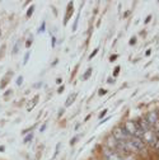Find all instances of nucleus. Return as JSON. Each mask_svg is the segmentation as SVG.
I'll return each mask as SVG.
<instances>
[{
    "label": "nucleus",
    "instance_id": "f257e3e1",
    "mask_svg": "<svg viewBox=\"0 0 159 160\" xmlns=\"http://www.w3.org/2000/svg\"><path fill=\"white\" fill-rule=\"evenodd\" d=\"M125 142L131 151H139V150H143L145 148V141L140 137H131L130 140H127Z\"/></svg>",
    "mask_w": 159,
    "mask_h": 160
},
{
    "label": "nucleus",
    "instance_id": "f03ea898",
    "mask_svg": "<svg viewBox=\"0 0 159 160\" xmlns=\"http://www.w3.org/2000/svg\"><path fill=\"white\" fill-rule=\"evenodd\" d=\"M112 136L117 140V141H127V140L131 138V135L125 130V127H120V126L113 128Z\"/></svg>",
    "mask_w": 159,
    "mask_h": 160
},
{
    "label": "nucleus",
    "instance_id": "7ed1b4c3",
    "mask_svg": "<svg viewBox=\"0 0 159 160\" xmlns=\"http://www.w3.org/2000/svg\"><path fill=\"white\" fill-rule=\"evenodd\" d=\"M145 119H146V122L149 123V126H150V127H153V128H156V127H158L159 118H158V112H156V111L149 112Z\"/></svg>",
    "mask_w": 159,
    "mask_h": 160
},
{
    "label": "nucleus",
    "instance_id": "20e7f679",
    "mask_svg": "<svg viewBox=\"0 0 159 160\" xmlns=\"http://www.w3.org/2000/svg\"><path fill=\"white\" fill-rule=\"evenodd\" d=\"M116 150H117L116 152H117L118 155L121 154V155H124V156H129V155L132 152V151L127 148V145H126L125 141H118L117 145H116Z\"/></svg>",
    "mask_w": 159,
    "mask_h": 160
},
{
    "label": "nucleus",
    "instance_id": "39448f33",
    "mask_svg": "<svg viewBox=\"0 0 159 160\" xmlns=\"http://www.w3.org/2000/svg\"><path fill=\"white\" fill-rule=\"evenodd\" d=\"M105 155H106V159L107 160H124L121 158V155H118L116 151H113L111 149H106L105 150Z\"/></svg>",
    "mask_w": 159,
    "mask_h": 160
},
{
    "label": "nucleus",
    "instance_id": "423d86ee",
    "mask_svg": "<svg viewBox=\"0 0 159 160\" xmlns=\"http://www.w3.org/2000/svg\"><path fill=\"white\" fill-rule=\"evenodd\" d=\"M117 140L113 137V136H110V137H107V146H108V149H111V150H113V149H116V145H117Z\"/></svg>",
    "mask_w": 159,
    "mask_h": 160
},
{
    "label": "nucleus",
    "instance_id": "0eeeda50",
    "mask_svg": "<svg viewBox=\"0 0 159 160\" xmlns=\"http://www.w3.org/2000/svg\"><path fill=\"white\" fill-rule=\"evenodd\" d=\"M76 93H73V94H70L69 97H68V101L65 102V107H69V106H71L73 104V102L75 101V98H76Z\"/></svg>",
    "mask_w": 159,
    "mask_h": 160
},
{
    "label": "nucleus",
    "instance_id": "6e6552de",
    "mask_svg": "<svg viewBox=\"0 0 159 160\" xmlns=\"http://www.w3.org/2000/svg\"><path fill=\"white\" fill-rule=\"evenodd\" d=\"M70 12L73 13V3H69V5H68V10H66V18H65V24H66V22H68V19H69Z\"/></svg>",
    "mask_w": 159,
    "mask_h": 160
},
{
    "label": "nucleus",
    "instance_id": "1a4fd4ad",
    "mask_svg": "<svg viewBox=\"0 0 159 160\" xmlns=\"http://www.w3.org/2000/svg\"><path fill=\"white\" fill-rule=\"evenodd\" d=\"M92 71H93V69H92V68H89V69H88V70H87V71L83 74V78H82V79H83V80H87V79H88V78L92 75Z\"/></svg>",
    "mask_w": 159,
    "mask_h": 160
},
{
    "label": "nucleus",
    "instance_id": "9d476101",
    "mask_svg": "<svg viewBox=\"0 0 159 160\" xmlns=\"http://www.w3.org/2000/svg\"><path fill=\"white\" fill-rule=\"evenodd\" d=\"M37 101H38V95L33 99V102H32V104H28V107H27V111H32L33 109V107L37 104Z\"/></svg>",
    "mask_w": 159,
    "mask_h": 160
},
{
    "label": "nucleus",
    "instance_id": "9b49d317",
    "mask_svg": "<svg viewBox=\"0 0 159 160\" xmlns=\"http://www.w3.org/2000/svg\"><path fill=\"white\" fill-rule=\"evenodd\" d=\"M32 138H33V133L31 132V133H28L26 137H24V140H23V142L24 144H27V142H29V141H32Z\"/></svg>",
    "mask_w": 159,
    "mask_h": 160
},
{
    "label": "nucleus",
    "instance_id": "f8f14e48",
    "mask_svg": "<svg viewBox=\"0 0 159 160\" xmlns=\"http://www.w3.org/2000/svg\"><path fill=\"white\" fill-rule=\"evenodd\" d=\"M33 12H34V5H31V8L27 10V18H31L32 14H33Z\"/></svg>",
    "mask_w": 159,
    "mask_h": 160
},
{
    "label": "nucleus",
    "instance_id": "ddd939ff",
    "mask_svg": "<svg viewBox=\"0 0 159 160\" xmlns=\"http://www.w3.org/2000/svg\"><path fill=\"white\" fill-rule=\"evenodd\" d=\"M7 84H8V79L4 78V79H3V82L0 83V89H4V88L7 87Z\"/></svg>",
    "mask_w": 159,
    "mask_h": 160
},
{
    "label": "nucleus",
    "instance_id": "4468645a",
    "mask_svg": "<svg viewBox=\"0 0 159 160\" xmlns=\"http://www.w3.org/2000/svg\"><path fill=\"white\" fill-rule=\"evenodd\" d=\"M19 43H21V41H17L15 42V46H14V48H13V53L15 55L17 52H18V50H19Z\"/></svg>",
    "mask_w": 159,
    "mask_h": 160
},
{
    "label": "nucleus",
    "instance_id": "2eb2a0df",
    "mask_svg": "<svg viewBox=\"0 0 159 160\" xmlns=\"http://www.w3.org/2000/svg\"><path fill=\"white\" fill-rule=\"evenodd\" d=\"M29 55H31L29 52H26V55H24V58H23V64H24V65H26V64L28 62V58H29Z\"/></svg>",
    "mask_w": 159,
    "mask_h": 160
},
{
    "label": "nucleus",
    "instance_id": "dca6fc26",
    "mask_svg": "<svg viewBox=\"0 0 159 160\" xmlns=\"http://www.w3.org/2000/svg\"><path fill=\"white\" fill-rule=\"evenodd\" d=\"M23 84V76H18L17 79V85H22Z\"/></svg>",
    "mask_w": 159,
    "mask_h": 160
},
{
    "label": "nucleus",
    "instance_id": "f3484780",
    "mask_svg": "<svg viewBox=\"0 0 159 160\" xmlns=\"http://www.w3.org/2000/svg\"><path fill=\"white\" fill-rule=\"evenodd\" d=\"M32 42H33V41H32V37H31V38H28V39H27V42H26V47H27V48H29V46L32 45Z\"/></svg>",
    "mask_w": 159,
    "mask_h": 160
},
{
    "label": "nucleus",
    "instance_id": "a211bd4d",
    "mask_svg": "<svg viewBox=\"0 0 159 160\" xmlns=\"http://www.w3.org/2000/svg\"><path fill=\"white\" fill-rule=\"evenodd\" d=\"M120 69H121L120 66H117V68H115V72H113V76H115V78H116V76L118 75V72H120Z\"/></svg>",
    "mask_w": 159,
    "mask_h": 160
},
{
    "label": "nucleus",
    "instance_id": "6ab92c4d",
    "mask_svg": "<svg viewBox=\"0 0 159 160\" xmlns=\"http://www.w3.org/2000/svg\"><path fill=\"white\" fill-rule=\"evenodd\" d=\"M107 112H108V109H105V111H103L101 114H99V119H102V118H103V117L107 114Z\"/></svg>",
    "mask_w": 159,
    "mask_h": 160
},
{
    "label": "nucleus",
    "instance_id": "aec40b11",
    "mask_svg": "<svg viewBox=\"0 0 159 160\" xmlns=\"http://www.w3.org/2000/svg\"><path fill=\"white\" fill-rule=\"evenodd\" d=\"M97 53H98V48H95V50H94V51H93V52L89 55V58H93V57H94Z\"/></svg>",
    "mask_w": 159,
    "mask_h": 160
},
{
    "label": "nucleus",
    "instance_id": "412c9836",
    "mask_svg": "<svg viewBox=\"0 0 159 160\" xmlns=\"http://www.w3.org/2000/svg\"><path fill=\"white\" fill-rule=\"evenodd\" d=\"M60 146H61V144H57V145H56V151H55V155H54V158H56V155L59 154V149H60Z\"/></svg>",
    "mask_w": 159,
    "mask_h": 160
},
{
    "label": "nucleus",
    "instance_id": "4be33fe9",
    "mask_svg": "<svg viewBox=\"0 0 159 160\" xmlns=\"http://www.w3.org/2000/svg\"><path fill=\"white\" fill-rule=\"evenodd\" d=\"M106 93H107V90H105V89H99V90H98V94H99V95H105Z\"/></svg>",
    "mask_w": 159,
    "mask_h": 160
},
{
    "label": "nucleus",
    "instance_id": "5701e85b",
    "mask_svg": "<svg viewBox=\"0 0 159 160\" xmlns=\"http://www.w3.org/2000/svg\"><path fill=\"white\" fill-rule=\"evenodd\" d=\"M78 138H79V136H75V137L71 140V141H70V145H74V144L78 141Z\"/></svg>",
    "mask_w": 159,
    "mask_h": 160
},
{
    "label": "nucleus",
    "instance_id": "b1692460",
    "mask_svg": "<svg viewBox=\"0 0 159 160\" xmlns=\"http://www.w3.org/2000/svg\"><path fill=\"white\" fill-rule=\"evenodd\" d=\"M45 27H46V23L44 22V23H42V26H41V28L38 29V32H45Z\"/></svg>",
    "mask_w": 159,
    "mask_h": 160
},
{
    "label": "nucleus",
    "instance_id": "393cba45",
    "mask_svg": "<svg viewBox=\"0 0 159 160\" xmlns=\"http://www.w3.org/2000/svg\"><path fill=\"white\" fill-rule=\"evenodd\" d=\"M46 127H47V123H44V125L41 126V128H39V131H41V132H44V131L46 130Z\"/></svg>",
    "mask_w": 159,
    "mask_h": 160
},
{
    "label": "nucleus",
    "instance_id": "a878e982",
    "mask_svg": "<svg viewBox=\"0 0 159 160\" xmlns=\"http://www.w3.org/2000/svg\"><path fill=\"white\" fill-rule=\"evenodd\" d=\"M135 43H136V37H132L130 39V45H135Z\"/></svg>",
    "mask_w": 159,
    "mask_h": 160
},
{
    "label": "nucleus",
    "instance_id": "bb28decb",
    "mask_svg": "<svg viewBox=\"0 0 159 160\" xmlns=\"http://www.w3.org/2000/svg\"><path fill=\"white\" fill-rule=\"evenodd\" d=\"M116 58H117V55H112V56H111V58H110V61L112 62V61H115Z\"/></svg>",
    "mask_w": 159,
    "mask_h": 160
},
{
    "label": "nucleus",
    "instance_id": "cd10ccee",
    "mask_svg": "<svg viewBox=\"0 0 159 160\" xmlns=\"http://www.w3.org/2000/svg\"><path fill=\"white\" fill-rule=\"evenodd\" d=\"M64 89H65V88H64V87L61 85L60 88H59V89H57V93H63V92H64Z\"/></svg>",
    "mask_w": 159,
    "mask_h": 160
},
{
    "label": "nucleus",
    "instance_id": "c85d7f7f",
    "mask_svg": "<svg viewBox=\"0 0 159 160\" xmlns=\"http://www.w3.org/2000/svg\"><path fill=\"white\" fill-rule=\"evenodd\" d=\"M150 19H151V15H148L146 19H145V23H149V22H150Z\"/></svg>",
    "mask_w": 159,
    "mask_h": 160
},
{
    "label": "nucleus",
    "instance_id": "c756f323",
    "mask_svg": "<svg viewBox=\"0 0 159 160\" xmlns=\"http://www.w3.org/2000/svg\"><path fill=\"white\" fill-rule=\"evenodd\" d=\"M63 114H64V108H61V111H60V112H59V117H61Z\"/></svg>",
    "mask_w": 159,
    "mask_h": 160
},
{
    "label": "nucleus",
    "instance_id": "7c9ffc66",
    "mask_svg": "<svg viewBox=\"0 0 159 160\" xmlns=\"http://www.w3.org/2000/svg\"><path fill=\"white\" fill-rule=\"evenodd\" d=\"M61 82H63V79H60V78H59V79H56V83H57V84H60Z\"/></svg>",
    "mask_w": 159,
    "mask_h": 160
},
{
    "label": "nucleus",
    "instance_id": "2f4dec72",
    "mask_svg": "<svg viewBox=\"0 0 159 160\" xmlns=\"http://www.w3.org/2000/svg\"><path fill=\"white\" fill-rule=\"evenodd\" d=\"M5 151V148L4 146H0V152H4Z\"/></svg>",
    "mask_w": 159,
    "mask_h": 160
},
{
    "label": "nucleus",
    "instance_id": "473e14b6",
    "mask_svg": "<svg viewBox=\"0 0 159 160\" xmlns=\"http://www.w3.org/2000/svg\"><path fill=\"white\" fill-rule=\"evenodd\" d=\"M34 87H36V88H38V87H42V82H41V83H37Z\"/></svg>",
    "mask_w": 159,
    "mask_h": 160
},
{
    "label": "nucleus",
    "instance_id": "72a5a7b5",
    "mask_svg": "<svg viewBox=\"0 0 159 160\" xmlns=\"http://www.w3.org/2000/svg\"><path fill=\"white\" fill-rule=\"evenodd\" d=\"M55 43H56V39H55V37L52 38V46H55Z\"/></svg>",
    "mask_w": 159,
    "mask_h": 160
},
{
    "label": "nucleus",
    "instance_id": "f704fd0d",
    "mask_svg": "<svg viewBox=\"0 0 159 160\" xmlns=\"http://www.w3.org/2000/svg\"><path fill=\"white\" fill-rule=\"evenodd\" d=\"M126 160H135V159H126Z\"/></svg>",
    "mask_w": 159,
    "mask_h": 160
},
{
    "label": "nucleus",
    "instance_id": "c9c22d12",
    "mask_svg": "<svg viewBox=\"0 0 159 160\" xmlns=\"http://www.w3.org/2000/svg\"><path fill=\"white\" fill-rule=\"evenodd\" d=\"M0 36H2V31H0Z\"/></svg>",
    "mask_w": 159,
    "mask_h": 160
}]
</instances>
